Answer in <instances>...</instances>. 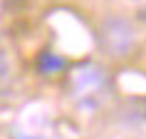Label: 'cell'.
Segmentation results:
<instances>
[{"instance_id": "1", "label": "cell", "mask_w": 146, "mask_h": 139, "mask_svg": "<svg viewBox=\"0 0 146 139\" xmlns=\"http://www.w3.org/2000/svg\"><path fill=\"white\" fill-rule=\"evenodd\" d=\"M131 42H134V30L129 27V23H124V20L107 23V27H104V45L114 55L126 52Z\"/></svg>"}, {"instance_id": "2", "label": "cell", "mask_w": 146, "mask_h": 139, "mask_svg": "<svg viewBox=\"0 0 146 139\" xmlns=\"http://www.w3.org/2000/svg\"><path fill=\"white\" fill-rule=\"evenodd\" d=\"M37 67H40L42 75H52L57 70H64V60L57 57V55H52V52H42L40 60H37Z\"/></svg>"}, {"instance_id": "3", "label": "cell", "mask_w": 146, "mask_h": 139, "mask_svg": "<svg viewBox=\"0 0 146 139\" xmlns=\"http://www.w3.org/2000/svg\"><path fill=\"white\" fill-rule=\"evenodd\" d=\"M144 117H146V109H144Z\"/></svg>"}]
</instances>
